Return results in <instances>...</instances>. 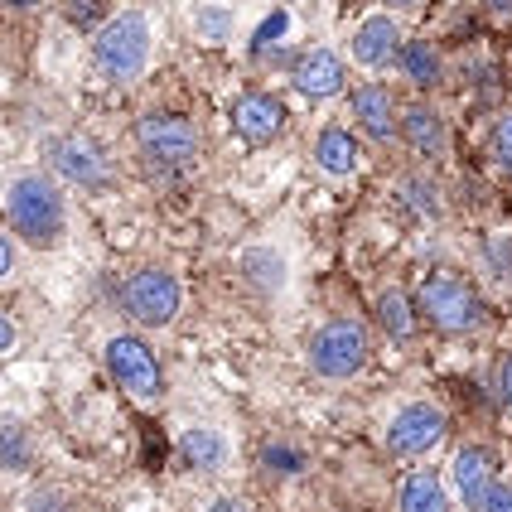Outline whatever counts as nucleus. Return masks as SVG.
<instances>
[{
	"label": "nucleus",
	"mask_w": 512,
	"mask_h": 512,
	"mask_svg": "<svg viewBox=\"0 0 512 512\" xmlns=\"http://www.w3.org/2000/svg\"><path fill=\"white\" fill-rule=\"evenodd\" d=\"M401 512H450V493L435 474H411L401 484Z\"/></svg>",
	"instance_id": "18"
},
{
	"label": "nucleus",
	"mask_w": 512,
	"mask_h": 512,
	"mask_svg": "<svg viewBox=\"0 0 512 512\" xmlns=\"http://www.w3.org/2000/svg\"><path fill=\"white\" fill-rule=\"evenodd\" d=\"M150 54H155V29H150V15H145V10H121V15H112L107 25L97 29V39H92L97 73L116 87L145 78Z\"/></svg>",
	"instance_id": "2"
},
{
	"label": "nucleus",
	"mask_w": 512,
	"mask_h": 512,
	"mask_svg": "<svg viewBox=\"0 0 512 512\" xmlns=\"http://www.w3.org/2000/svg\"><path fill=\"white\" fill-rule=\"evenodd\" d=\"M421 310H426V319L435 329H445V334H469V329L484 324L479 295L459 281V276H445V271H435V276L421 285Z\"/></svg>",
	"instance_id": "3"
},
{
	"label": "nucleus",
	"mask_w": 512,
	"mask_h": 512,
	"mask_svg": "<svg viewBox=\"0 0 512 512\" xmlns=\"http://www.w3.org/2000/svg\"><path fill=\"white\" fill-rule=\"evenodd\" d=\"M49 165L58 170V179H68L78 189H102L107 184V155L83 136H54L49 141Z\"/></svg>",
	"instance_id": "9"
},
{
	"label": "nucleus",
	"mask_w": 512,
	"mask_h": 512,
	"mask_svg": "<svg viewBox=\"0 0 512 512\" xmlns=\"http://www.w3.org/2000/svg\"><path fill=\"white\" fill-rule=\"evenodd\" d=\"M136 145H141V155L155 170H184V165L199 155V131H194V121H184V116L155 112L136 126Z\"/></svg>",
	"instance_id": "5"
},
{
	"label": "nucleus",
	"mask_w": 512,
	"mask_h": 512,
	"mask_svg": "<svg viewBox=\"0 0 512 512\" xmlns=\"http://www.w3.org/2000/svg\"><path fill=\"white\" fill-rule=\"evenodd\" d=\"M479 512H512V488L503 479H488L484 498H479Z\"/></svg>",
	"instance_id": "23"
},
{
	"label": "nucleus",
	"mask_w": 512,
	"mask_h": 512,
	"mask_svg": "<svg viewBox=\"0 0 512 512\" xmlns=\"http://www.w3.org/2000/svg\"><path fill=\"white\" fill-rule=\"evenodd\" d=\"M314 160H319L324 174L343 179V174H353V165H358V145H353V136H348L343 126H324V131L314 136Z\"/></svg>",
	"instance_id": "15"
},
{
	"label": "nucleus",
	"mask_w": 512,
	"mask_h": 512,
	"mask_svg": "<svg viewBox=\"0 0 512 512\" xmlns=\"http://www.w3.org/2000/svg\"><path fill=\"white\" fill-rule=\"evenodd\" d=\"M179 455L189 459L194 469H223V459H228V440H223L218 430L194 426V430H184V435H179Z\"/></svg>",
	"instance_id": "17"
},
{
	"label": "nucleus",
	"mask_w": 512,
	"mask_h": 512,
	"mask_svg": "<svg viewBox=\"0 0 512 512\" xmlns=\"http://www.w3.org/2000/svg\"><path fill=\"white\" fill-rule=\"evenodd\" d=\"M397 126H401V136H406V145H411L416 155H426V160H440V155L450 150L445 121H440L435 107H406Z\"/></svg>",
	"instance_id": "12"
},
{
	"label": "nucleus",
	"mask_w": 512,
	"mask_h": 512,
	"mask_svg": "<svg viewBox=\"0 0 512 512\" xmlns=\"http://www.w3.org/2000/svg\"><path fill=\"white\" fill-rule=\"evenodd\" d=\"M445 440V411L430 406V401H411L401 406L387 426V450L392 455H426Z\"/></svg>",
	"instance_id": "8"
},
{
	"label": "nucleus",
	"mask_w": 512,
	"mask_h": 512,
	"mask_svg": "<svg viewBox=\"0 0 512 512\" xmlns=\"http://www.w3.org/2000/svg\"><path fill=\"white\" fill-rule=\"evenodd\" d=\"M498 392H503V406H508V416H512V353L503 358V368H498Z\"/></svg>",
	"instance_id": "26"
},
{
	"label": "nucleus",
	"mask_w": 512,
	"mask_h": 512,
	"mask_svg": "<svg viewBox=\"0 0 512 512\" xmlns=\"http://www.w3.org/2000/svg\"><path fill=\"white\" fill-rule=\"evenodd\" d=\"M261 464H266V469H276V474H290V469H300L305 459H300V450H285V445H266Z\"/></svg>",
	"instance_id": "24"
},
{
	"label": "nucleus",
	"mask_w": 512,
	"mask_h": 512,
	"mask_svg": "<svg viewBox=\"0 0 512 512\" xmlns=\"http://www.w3.org/2000/svg\"><path fill=\"white\" fill-rule=\"evenodd\" d=\"M488 479H493V459L484 450H459L455 455V484H459V498L469 503V512H479V498H484Z\"/></svg>",
	"instance_id": "16"
},
{
	"label": "nucleus",
	"mask_w": 512,
	"mask_h": 512,
	"mask_svg": "<svg viewBox=\"0 0 512 512\" xmlns=\"http://www.w3.org/2000/svg\"><path fill=\"white\" fill-rule=\"evenodd\" d=\"M493 15H503V20H512V0H484Z\"/></svg>",
	"instance_id": "29"
},
{
	"label": "nucleus",
	"mask_w": 512,
	"mask_h": 512,
	"mask_svg": "<svg viewBox=\"0 0 512 512\" xmlns=\"http://www.w3.org/2000/svg\"><path fill=\"white\" fill-rule=\"evenodd\" d=\"M10 271H15V242H10V237L0 232V281H5Z\"/></svg>",
	"instance_id": "27"
},
{
	"label": "nucleus",
	"mask_w": 512,
	"mask_h": 512,
	"mask_svg": "<svg viewBox=\"0 0 512 512\" xmlns=\"http://www.w3.org/2000/svg\"><path fill=\"white\" fill-rule=\"evenodd\" d=\"M377 319H382V329H387L392 339H411V334H416V305L401 295V285L377 300Z\"/></svg>",
	"instance_id": "20"
},
{
	"label": "nucleus",
	"mask_w": 512,
	"mask_h": 512,
	"mask_svg": "<svg viewBox=\"0 0 512 512\" xmlns=\"http://www.w3.org/2000/svg\"><path fill=\"white\" fill-rule=\"evenodd\" d=\"M29 464H34L29 430L15 426V421H5V426H0V474H25Z\"/></svg>",
	"instance_id": "19"
},
{
	"label": "nucleus",
	"mask_w": 512,
	"mask_h": 512,
	"mask_svg": "<svg viewBox=\"0 0 512 512\" xmlns=\"http://www.w3.org/2000/svg\"><path fill=\"white\" fill-rule=\"evenodd\" d=\"M353 116L363 121V131H368L372 141H392L397 136V107H392V97H387V87H358L353 92Z\"/></svg>",
	"instance_id": "14"
},
{
	"label": "nucleus",
	"mask_w": 512,
	"mask_h": 512,
	"mask_svg": "<svg viewBox=\"0 0 512 512\" xmlns=\"http://www.w3.org/2000/svg\"><path fill=\"white\" fill-rule=\"evenodd\" d=\"M5 218H10L15 237L29 247H58L63 232H68V203H63L54 179L20 174L5 189Z\"/></svg>",
	"instance_id": "1"
},
{
	"label": "nucleus",
	"mask_w": 512,
	"mask_h": 512,
	"mask_svg": "<svg viewBox=\"0 0 512 512\" xmlns=\"http://www.w3.org/2000/svg\"><path fill=\"white\" fill-rule=\"evenodd\" d=\"M397 49H401V29H397V20H387V15L363 20L358 34H353V58H358L363 68H382V63H392Z\"/></svg>",
	"instance_id": "13"
},
{
	"label": "nucleus",
	"mask_w": 512,
	"mask_h": 512,
	"mask_svg": "<svg viewBox=\"0 0 512 512\" xmlns=\"http://www.w3.org/2000/svg\"><path fill=\"white\" fill-rule=\"evenodd\" d=\"M10 348H15V324H10V314L0 310V358H5Z\"/></svg>",
	"instance_id": "28"
},
{
	"label": "nucleus",
	"mask_w": 512,
	"mask_h": 512,
	"mask_svg": "<svg viewBox=\"0 0 512 512\" xmlns=\"http://www.w3.org/2000/svg\"><path fill=\"white\" fill-rule=\"evenodd\" d=\"M363 363H368V334L353 319H334L310 339V368L329 382H348Z\"/></svg>",
	"instance_id": "4"
},
{
	"label": "nucleus",
	"mask_w": 512,
	"mask_h": 512,
	"mask_svg": "<svg viewBox=\"0 0 512 512\" xmlns=\"http://www.w3.org/2000/svg\"><path fill=\"white\" fill-rule=\"evenodd\" d=\"M232 126H237V136L247 145H266L281 136L285 126V112L276 97H266V92H247V97H237V107H232Z\"/></svg>",
	"instance_id": "10"
},
{
	"label": "nucleus",
	"mask_w": 512,
	"mask_h": 512,
	"mask_svg": "<svg viewBox=\"0 0 512 512\" xmlns=\"http://www.w3.org/2000/svg\"><path fill=\"white\" fill-rule=\"evenodd\" d=\"M295 92L310 97V102H329L343 92V63L329 49H310V54L295 63Z\"/></svg>",
	"instance_id": "11"
},
{
	"label": "nucleus",
	"mask_w": 512,
	"mask_h": 512,
	"mask_svg": "<svg viewBox=\"0 0 512 512\" xmlns=\"http://www.w3.org/2000/svg\"><path fill=\"white\" fill-rule=\"evenodd\" d=\"M208 512H247V508H242V503H232V498H218Z\"/></svg>",
	"instance_id": "30"
},
{
	"label": "nucleus",
	"mask_w": 512,
	"mask_h": 512,
	"mask_svg": "<svg viewBox=\"0 0 512 512\" xmlns=\"http://www.w3.org/2000/svg\"><path fill=\"white\" fill-rule=\"evenodd\" d=\"M10 5H39V0H10Z\"/></svg>",
	"instance_id": "32"
},
{
	"label": "nucleus",
	"mask_w": 512,
	"mask_h": 512,
	"mask_svg": "<svg viewBox=\"0 0 512 512\" xmlns=\"http://www.w3.org/2000/svg\"><path fill=\"white\" fill-rule=\"evenodd\" d=\"M121 305L131 319H141V324H170L179 305H184V285L174 281L170 271H155V266H145L136 271L126 290H121Z\"/></svg>",
	"instance_id": "7"
},
{
	"label": "nucleus",
	"mask_w": 512,
	"mask_h": 512,
	"mask_svg": "<svg viewBox=\"0 0 512 512\" xmlns=\"http://www.w3.org/2000/svg\"><path fill=\"white\" fill-rule=\"evenodd\" d=\"M387 5H421V0H387Z\"/></svg>",
	"instance_id": "31"
},
{
	"label": "nucleus",
	"mask_w": 512,
	"mask_h": 512,
	"mask_svg": "<svg viewBox=\"0 0 512 512\" xmlns=\"http://www.w3.org/2000/svg\"><path fill=\"white\" fill-rule=\"evenodd\" d=\"M493 150H498V165L512 174V116L498 121V131H493Z\"/></svg>",
	"instance_id": "25"
},
{
	"label": "nucleus",
	"mask_w": 512,
	"mask_h": 512,
	"mask_svg": "<svg viewBox=\"0 0 512 512\" xmlns=\"http://www.w3.org/2000/svg\"><path fill=\"white\" fill-rule=\"evenodd\" d=\"M102 363H107L112 382L131 401H155V397H160V363H155V353H150L141 339H131V334H116V339H107Z\"/></svg>",
	"instance_id": "6"
},
{
	"label": "nucleus",
	"mask_w": 512,
	"mask_h": 512,
	"mask_svg": "<svg viewBox=\"0 0 512 512\" xmlns=\"http://www.w3.org/2000/svg\"><path fill=\"white\" fill-rule=\"evenodd\" d=\"M397 54H401V73H406L416 87H435V83H440V54H435L430 44H421V39H416V44H401Z\"/></svg>",
	"instance_id": "21"
},
{
	"label": "nucleus",
	"mask_w": 512,
	"mask_h": 512,
	"mask_svg": "<svg viewBox=\"0 0 512 512\" xmlns=\"http://www.w3.org/2000/svg\"><path fill=\"white\" fill-rule=\"evenodd\" d=\"M194 34L208 44H228L232 39V10L228 5H194Z\"/></svg>",
	"instance_id": "22"
}]
</instances>
